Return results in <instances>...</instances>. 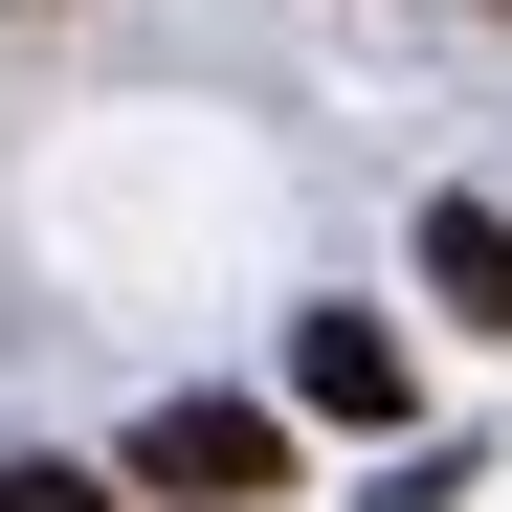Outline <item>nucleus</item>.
<instances>
[{"mask_svg": "<svg viewBox=\"0 0 512 512\" xmlns=\"http://www.w3.org/2000/svg\"><path fill=\"white\" fill-rule=\"evenodd\" d=\"M290 401H312V423H401V334H379V312H312V334H290Z\"/></svg>", "mask_w": 512, "mask_h": 512, "instance_id": "2", "label": "nucleus"}, {"mask_svg": "<svg viewBox=\"0 0 512 512\" xmlns=\"http://www.w3.org/2000/svg\"><path fill=\"white\" fill-rule=\"evenodd\" d=\"M134 490H156V512H268V490H290V423H268V401H156V423H134Z\"/></svg>", "mask_w": 512, "mask_h": 512, "instance_id": "1", "label": "nucleus"}, {"mask_svg": "<svg viewBox=\"0 0 512 512\" xmlns=\"http://www.w3.org/2000/svg\"><path fill=\"white\" fill-rule=\"evenodd\" d=\"M423 290L468 334H512V201H423Z\"/></svg>", "mask_w": 512, "mask_h": 512, "instance_id": "3", "label": "nucleus"}, {"mask_svg": "<svg viewBox=\"0 0 512 512\" xmlns=\"http://www.w3.org/2000/svg\"><path fill=\"white\" fill-rule=\"evenodd\" d=\"M0 512H112V468H67V446H0Z\"/></svg>", "mask_w": 512, "mask_h": 512, "instance_id": "4", "label": "nucleus"}]
</instances>
